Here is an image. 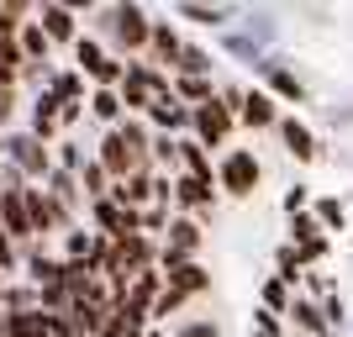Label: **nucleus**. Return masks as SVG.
Here are the masks:
<instances>
[{
    "instance_id": "f257e3e1",
    "label": "nucleus",
    "mask_w": 353,
    "mask_h": 337,
    "mask_svg": "<svg viewBox=\"0 0 353 337\" xmlns=\"http://www.w3.org/2000/svg\"><path fill=\"white\" fill-rule=\"evenodd\" d=\"M0 159L11 163L27 185H48V174H53V147H43L27 127H6L0 132Z\"/></svg>"
},
{
    "instance_id": "f03ea898",
    "label": "nucleus",
    "mask_w": 353,
    "mask_h": 337,
    "mask_svg": "<svg viewBox=\"0 0 353 337\" xmlns=\"http://www.w3.org/2000/svg\"><path fill=\"white\" fill-rule=\"evenodd\" d=\"M259 179H264V163H259V153L253 147H227L216 163V190L227 195V201H248L253 190H259Z\"/></svg>"
},
{
    "instance_id": "7ed1b4c3",
    "label": "nucleus",
    "mask_w": 353,
    "mask_h": 337,
    "mask_svg": "<svg viewBox=\"0 0 353 337\" xmlns=\"http://www.w3.org/2000/svg\"><path fill=\"white\" fill-rule=\"evenodd\" d=\"M121 111L127 116H143L148 101H159V95H169V74L153 69L148 59H127V79H121Z\"/></svg>"
},
{
    "instance_id": "20e7f679",
    "label": "nucleus",
    "mask_w": 353,
    "mask_h": 337,
    "mask_svg": "<svg viewBox=\"0 0 353 337\" xmlns=\"http://www.w3.org/2000/svg\"><path fill=\"white\" fill-rule=\"evenodd\" d=\"M27 216H32V237H37V243H53V237H63L69 227H79V216H69V211L48 195V185H27Z\"/></svg>"
},
{
    "instance_id": "39448f33",
    "label": "nucleus",
    "mask_w": 353,
    "mask_h": 337,
    "mask_svg": "<svg viewBox=\"0 0 353 337\" xmlns=\"http://www.w3.org/2000/svg\"><path fill=\"white\" fill-rule=\"evenodd\" d=\"M232 132H237V116H232L221 101H206L201 111H190V137L206 147V153L227 147V137H232Z\"/></svg>"
},
{
    "instance_id": "423d86ee",
    "label": "nucleus",
    "mask_w": 353,
    "mask_h": 337,
    "mask_svg": "<svg viewBox=\"0 0 353 337\" xmlns=\"http://www.w3.org/2000/svg\"><path fill=\"white\" fill-rule=\"evenodd\" d=\"M185 43H190V37L179 32L174 16H153V32H148V53H143V59L174 79V59H179V48H185Z\"/></svg>"
},
{
    "instance_id": "0eeeda50",
    "label": "nucleus",
    "mask_w": 353,
    "mask_h": 337,
    "mask_svg": "<svg viewBox=\"0 0 353 337\" xmlns=\"http://www.w3.org/2000/svg\"><path fill=\"white\" fill-rule=\"evenodd\" d=\"M85 227L95 237H105V243H117V237L137 232V211H127V205H117L111 195H105V201H90L85 205Z\"/></svg>"
},
{
    "instance_id": "6e6552de",
    "label": "nucleus",
    "mask_w": 353,
    "mask_h": 337,
    "mask_svg": "<svg viewBox=\"0 0 353 337\" xmlns=\"http://www.w3.org/2000/svg\"><path fill=\"white\" fill-rule=\"evenodd\" d=\"M285 116V105L269 95L264 85H248L243 90V105H237V127H248V132H274Z\"/></svg>"
},
{
    "instance_id": "1a4fd4ad",
    "label": "nucleus",
    "mask_w": 353,
    "mask_h": 337,
    "mask_svg": "<svg viewBox=\"0 0 353 337\" xmlns=\"http://www.w3.org/2000/svg\"><path fill=\"white\" fill-rule=\"evenodd\" d=\"M0 227L11 237L16 248H32L37 237H32V216H27V185H6L0 190Z\"/></svg>"
},
{
    "instance_id": "9d476101",
    "label": "nucleus",
    "mask_w": 353,
    "mask_h": 337,
    "mask_svg": "<svg viewBox=\"0 0 353 337\" xmlns=\"http://www.w3.org/2000/svg\"><path fill=\"white\" fill-rule=\"evenodd\" d=\"M259 85H264L280 105H301V101H306V85H301V74H295L290 63H280V59H264V63H259Z\"/></svg>"
},
{
    "instance_id": "9b49d317",
    "label": "nucleus",
    "mask_w": 353,
    "mask_h": 337,
    "mask_svg": "<svg viewBox=\"0 0 353 337\" xmlns=\"http://www.w3.org/2000/svg\"><path fill=\"white\" fill-rule=\"evenodd\" d=\"M274 132H280L285 153H290L295 163H316V153H322V143H316V132H311V121H301V116H295V111H285Z\"/></svg>"
},
{
    "instance_id": "f8f14e48",
    "label": "nucleus",
    "mask_w": 353,
    "mask_h": 337,
    "mask_svg": "<svg viewBox=\"0 0 353 337\" xmlns=\"http://www.w3.org/2000/svg\"><path fill=\"white\" fill-rule=\"evenodd\" d=\"M143 121L153 127L159 137H190V111L174 101V95H159V101H148Z\"/></svg>"
},
{
    "instance_id": "ddd939ff",
    "label": "nucleus",
    "mask_w": 353,
    "mask_h": 337,
    "mask_svg": "<svg viewBox=\"0 0 353 337\" xmlns=\"http://www.w3.org/2000/svg\"><path fill=\"white\" fill-rule=\"evenodd\" d=\"M90 159L111 174V185H117V179H127V174H137V163H132V153H127V143H121L117 127H105V132L95 137V153H90Z\"/></svg>"
},
{
    "instance_id": "4468645a",
    "label": "nucleus",
    "mask_w": 353,
    "mask_h": 337,
    "mask_svg": "<svg viewBox=\"0 0 353 337\" xmlns=\"http://www.w3.org/2000/svg\"><path fill=\"white\" fill-rule=\"evenodd\" d=\"M163 248L185 253V258H201V248H206V221L185 216V211H174L169 216V227H163Z\"/></svg>"
},
{
    "instance_id": "2eb2a0df",
    "label": "nucleus",
    "mask_w": 353,
    "mask_h": 337,
    "mask_svg": "<svg viewBox=\"0 0 353 337\" xmlns=\"http://www.w3.org/2000/svg\"><path fill=\"white\" fill-rule=\"evenodd\" d=\"M32 21L48 32V43H79V16H74V6H53V0H43L37 11H32Z\"/></svg>"
},
{
    "instance_id": "dca6fc26",
    "label": "nucleus",
    "mask_w": 353,
    "mask_h": 337,
    "mask_svg": "<svg viewBox=\"0 0 353 337\" xmlns=\"http://www.w3.org/2000/svg\"><path fill=\"white\" fill-rule=\"evenodd\" d=\"M27 132L37 137V143L43 147H53L59 143V101H53V95H48V90H37V95H32V105H27Z\"/></svg>"
},
{
    "instance_id": "f3484780",
    "label": "nucleus",
    "mask_w": 353,
    "mask_h": 337,
    "mask_svg": "<svg viewBox=\"0 0 353 337\" xmlns=\"http://www.w3.org/2000/svg\"><path fill=\"white\" fill-rule=\"evenodd\" d=\"M285 327H290V332H301V337H332V327H327L322 306H316L311 295H295V300H290V311H285Z\"/></svg>"
},
{
    "instance_id": "a211bd4d",
    "label": "nucleus",
    "mask_w": 353,
    "mask_h": 337,
    "mask_svg": "<svg viewBox=\"0 0 353 337\" xmlns=\"http://www.w3.org/2000/svg\"><path fill=\"white\" fill-rule=\"evenodd\" d=\"M163 285H169V290H179L185 300H201V295H211V269L201 264V258H190V264L169 269V274H163Z\"/></svg>"
},
{
    "instance_id": "6ab92c4d",
    "label": "nucleus",
    "mask_w": 353,
    "mask_h": 337,
    "mask_svg": "<svg viewBox=\"0 0 353 337\" xmlns=\"http://www.w3.org/2000/svg\"><path fill=\"white\" fill-rule=\"evenodd\" d=\"M117 132H121V143H127V153H132L137 169H153V127H148L143 116H121Z\"/></svg>"
},
{
    "instance_id": "aec40b11",
    "label": "nucleus",
    "mask_w": 353,
    "mask_h": 337,
    "mask_svg": "<svg viewBox=\"0 0 353 337\" xmlns=\"http://www.w3.org/2000/svg\"><path fill=\"white\" fill-rule=\"evenodd\" d=\"M174 79H216V53L206 43H185L174 59Z\"/></svg>"
},
{
    "instance_id": "412c9836",
    "label": "nucleus",
    "mask_w": 353,
    "mask_h": 337,
    "mask_svg": "<svg viewBox=\"0 0 353 337\" xmlns=\"http://www.w3.org/2000/svg\"><path fill=\"white\" fill-rule=\"evenodd\" d=\"M48 95L59 105H74V101H90V79L79 69H53V79H48Z\"/></svg>"
},
{
    "instance_id": "4be33fe9",
    "label": "nucleus",
    "mask_w": 353,
    "mask_h": 337,
    "mask_svg": "<svg viewBox=\"0 0 353 337\" xmlns=\"http://www.w3.org/2000/svg\"><path fill=\"white\" fill-rule=\"evenodd\" d=\"M105 59H111V48H105L101 37H90V32H79V43H74V69L85 74V79H95Z\"/></svg>"
},
{
    "instance_id": "5701e85b",
    "label": "nucleus",
    "mask_w": 353,
    "mask_h": 337,
    "mask_svg": "<svg viewBox=\"0 0 353 337\" xmlns=\"http://www.w3.org/2000/svg\"><path fill=\"white\" fill-rule=\"evenodd\" d=\"M179 174H195V179H216V163H211V153L195 137H179Z\"/></svg>"
},
{
    "instance_id": "b1692460",
    "label": "nucleus",
    "mask_w": 353,
    "mask_h": 337,
    "mask_svg": "<svg viewBox=\"0 0 353 337\" xmlns=\"http://www.w3.org/2000/svg\"><path fill=\"white\" fill-rule=\"evenodd\" d=\"M85 116H95V121H101V132H105V127H117L127 111H121V95H117V90H90Z\"/></svg>"
},
{
    "instance_id": "393cba45",
    "label": "nucleus",
    "mask_w": 353,
    "mask_h": 337,
    "mask_svg": "<svg viewBox=\"0 0 353 337\" xmlns=\"http://www.w3.org/2000/svg\"><path fill=\"white\" fill-rule=\"evenodd\" d=\"M169 16L190 21V27H227L237 11H227V6H169Z\"/></svg>"
},
{
    "instance_id": "a878e982",
    "label": "nucleus",
    "mask_w": 353,
    "mask_h": 337,
    "mask_svg": "<svg viewBox=\"0 0 353 337\" xmlns=\"http://www.w3.org/2000/svg\"><path fill=\"white\" fill-rule=\"evenodd\" d=\"M16 48H21L27 63H48V53H53V43H48V32L37 27V21H21V27H16Z\"/></svg>"
},
{
    "instance_id": "bb28decb",
    "label": "nucleus",
    "mask_w": 353,
    "mask_h": 337,
    "mask_svg": "<svg viewBox=\"0 0 353 337\" xmlns=\"http://www.w3.org/2000/svg\"><path fill=\"white\" fill-rule=\"evenodd\" d=\"M311 216H316V227H322L327 237L348 227V211H343V201H338V195H316V201H311Z\"/></svg>"
},
{
    "instance_id": "cd10ccee",
    "label": "nucleus",
    "mask_w": 353,
    "mask_h": 337,
    "mask_svg": "<svg viewBox=\"0 0 353 337\" xmlns=\"http://www.w3.org/2000/svg\"><path fill=\"white\" fill-rule=\"evenodd\" d=\"M290 300H295V290L285 285L280 274H269V279H264V290H259V311H269V316H285V311H290Z\"/></svg>"
},
{
    "instance_id": "c85d7f7f",
    "label": "nucleus",
    "mask_w": 353,
    "mask_h": 337,
    "mask_svg": "<svg viewBox=\"0 0 353 337\" xmlns=\"http://www.w3.org/2000/svg\"><path fill=\"white\" fill-rule=\"evenodd\" d=\"M79 190H85V205L90 201H105V195H111V174H105L95 159H85V169H79Z\"/></svg>"
},
{
    "instance_id": "c756f323",
    "label": "nucleus",
    "mask_w": 353,
    "mask_h": 337,
    "mask_svg": "<svg viewBox=\"0 0 353 337\" xmlns=\"http://www.w3.org/2000/svg\"><path fill=\"white\" fill-rule=\"evenodd\" d=\"M0 311H6V316H16V311H37V290H32L27 279L6 285V290H0Z\"/></svg>"
},
{
    "instance_id": "7c9ffc66",
    "label": "nucleus",
    "mask_w": 353,
    "mask_h": 337,
    "mask_svg": "<svg viewBox=\"0 0 353 337\" xmlns=\"http://www.w3.org/2000/svg\"><path fill=\"white\" fill-rule=\"evenodd\" d=\"M85 143H79V137H59V143H53V169H69V174H79V169H85Z\"/></svg>"
},
{
    "instance_id": "2f4dec72",
    "label": "nucleus",
    "mask_w": 353,
    "mask_h": 337,
    "mask_svg": "<svg viewBox=\"0 0 353 337\" xmlns=\"http://www.w3.org/2000/svg\"><path fill=\"white\" fill-rule=\"evenodd\" d=\"M274 274H280L290 290H301V274H306V269H301V258H295L290 243H280V253H274Z\"/></svg>"
},
{
    "instance_id": "473e14b6",
    "label": "nucleus",
    "mask_w": 353,
    "mask_h": 337,
    "mask_svg": "<svg viewBox=\"0 0 353 337\" xmlns=\"http://www.w3.org/2000/svg\"><path fill=\"white\" fill-rule=\"evenodd\" d=\"M311 237H327V232L316 227V216H311V211H295V216H290V237H285V243H295V248H301V243H311Z\"/></svg>"
},
{
    "instance_id": "72a5a7b5",
    "label": "nucleus",
    "mask_w": 353,
    "mask_h": 337,
    "mask_svg": "<svg viewBox=\"0 0 353 337\" xmlns=\"http://www.w3.org/2000/svg\"><path fill=\"white\" fill-rule=\"evenodd\" d=\"M174 337H221V327L211 322V316H185V322L174 327Z\"/></svg>"
},
{
    "instance_id": "f704fd0d",
    "label": "nucleus",
    "mask_w": 353,
    "mask_h": 337,
    "mask_svg": "<svg viewBox=\"0 0 353 337\" xmlns=\"http://www.w3.org/2000/svg\"><path fill=\"white\" fill-rule=\"evenodd\" d=\"M253 337H285V316H269L253 306Z\"/></svg>"
},
{
    "instance_id": "c9c22d12",
    "label": "nucleus",
    "mask_w": 353,
    "mask_h": 337,
    "mask_svg": "<svg viewBox=\"0 0 353 337\" xmlns=\"http://www.w3.org/2000/svg\"><path fill=\"white\" fill-rule=\"evenodd\" d=\"M21 269V248H16L11 237H6V227H0V274H16Z\"/></svg>"
},
{
    "instance_id": "e433bc0d",
    "label": "nucleus",
    "mask_w": 353,
    "mask_h": 337,
    "mask_svg": "<svg viewBox=\"0 0 353 337\" xmlns=\"http://www.w3.org/2000/svg\"><path fill=\"white\" fill-rule=\"evenodd\" d=\"M16 111H21V90H0V127H11V121H16Z\"/></svg>"
},
{
    "instance_id": "4c0bfd02",
    "label": "nucleus",
    "mask_w": 353,
    "mask_h": 337,
    "mask_svg": "<svg viewBox=\"0 0 353 337\" xmlns=\"http://www.w3.org/2000/svg\"><path fill=\"white\" fill-rule=\"evenodd\" d=\"M306 205H311L306 185H290V190H285V216H295V211H306Z\"/></svg>"
}]
</instances>
